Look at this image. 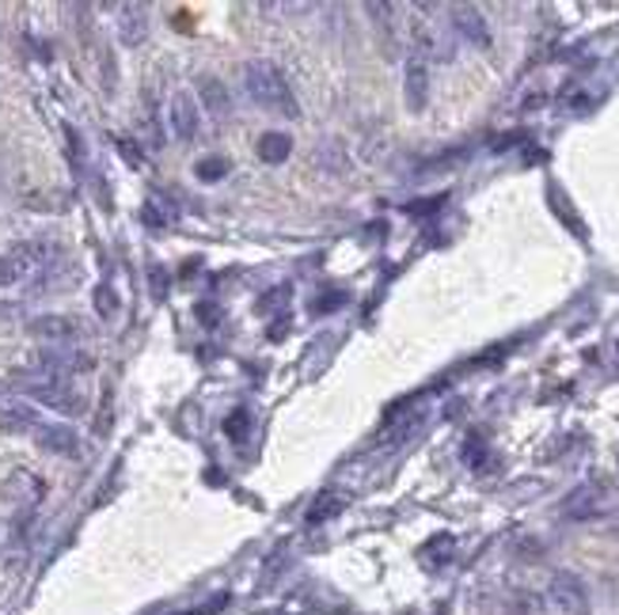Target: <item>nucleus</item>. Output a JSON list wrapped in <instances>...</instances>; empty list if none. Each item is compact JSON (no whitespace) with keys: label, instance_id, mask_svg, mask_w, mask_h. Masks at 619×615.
Instances as JSON below:
<instances>
[{"label":"nucleus","instance_id":"1","mask_svg":"<svg viewBox=\"0 0 619 615\" xmlns=\"http://www.w3.org/2000/svg\"><path fill=\"white\" fill-rule=\"evenodd\" d=\"M243 84H248V95L259 103L270 115H282V118H297L300 115V103L289 87V76L266 58H251L243 66Z\"/></svg>","mask_w":619,"mask_h":615},{"label":"nucleus","instance_id":"2","mask_svg":"<svg viewBox=\"0 0 619 615\" xmlns=\"http://www.w3.org/2000/svg\"><path fill=\"white\" fill-rule=\"evenodd\" d=\"M92 357L84 350H66V346H46L35 350V354L23 362V372L31 377H61V380H73V372H88L92 369Z\"/></svg>","mask_w":619,"mask_h":615},{"label":"nucleus","instance_id":"3","mask_svg":"<svg viewBox=\"0 0 619 615\" xmlns=\"http://www.w3.org/2000/svg\"><path fill=\"white\" fill-rule=\"evenodd\" d=\"M31 395V403H43L58 414H84L88 411V395L73 385V380H61V377H38L31 385H23Z\"/></svg>","mask_w":619,"mask_h":615},{"label":"nucleus","instance_id":"4","mask_svg":"<svg viewBox=\"0 0 619 615\" xmlns=\"http://www.w3.org/2000/svg\"><path fill=\"white\" fill-rule=\"evenodd\" d=\"M608 501H612V490L605 483H582L562 498V517L567 521H593V517L608 513Z\"/></svg>","mask_w":619,"mask_h":615},{"label":"nucleus","instance_id":"5","mask_svg":"<svg viewBox=\"0 0 619 615\" xmlns=\"http://www.w3.org/2000/svg\"><path fill=\"white\" fill-rule=\"evenodd\" d=\"M35 445L50 457H61V460H76L84 452L81 445V434H76L69 422H43L35 429Z\"/></svg>","mask_w":619,"mask_h":615},{"label":"nucleus","instance_id":"6","mask_svg":"<svg viewBox=\"0 0 619 615\" xmlns=\"http://www.w3.org/2000/svg\"><path fill=\"white\" fill-rule=\"evenodd\" d=\"M43 426L38 418V406L31 399H20V395H0V434H35Z\"/></svg>","mask_w":619,"mask_h":615},{"label":"nucleus","instance_id":"7","mask_svg":"<svg viewBox=\"0 0 619 615\" xmlns=\"http://www.w3.org/2000/svg\"><path fill=\"white\" fill-rule=\"evenodd\" d=\"M547 596H551V604L559 612L567 615H585V608H590V593H585V581L578 578V573L562 570L551 578V586H547Z\"/></svg>","mask_w":619,"mask_h":615},{"label":"nucleus","instance_id":"8","mask_svg":"<svg viewBox=\"0 0 619 615\" xmlns=\"http://www.w3.org/2000/svg\"><path fill=\"white\" fill-rule=\"evenodd\" d=\"M27 334L46 346H69V342L81 339V323L73 316H35L27 323Z\"/></svg>","mask_w":619,"mask_h":615},{"label":"nucleus","instance_id":"9","mask_svg":"<svg viewBox=\"0 0 619 615\" xmlns=\"http://www.w3.org/2000/svg\"><path fill=\"white\" fill-rule=\"evenodd\" d=\"M168 126H171V138L190 145L198 133V99L190 92H176L168 103Z\"/></svg>","mask_w":619,"mask_h":615},{"label":"nucleus","instance_id":"10","mask_svg":"<svg viewBox=\"0 0 619 615\" xmlns=\"http://www.w3.org/2000/svg\"><path fill=\"white\" fill-rule=\"evenodd\" d=\"M422 422H426V406H415V411H407V414H392V418L384 422L380 445H384V449H400L407 437H415L418 429H422Z\"/></svg>","mask_w":619,"mask_h":615},{"label":"nucleus","instance_id":"11","mask_svg":"<svg viewBox=\"0 0 619 615\" xmlns=\"http://www.w3.org/2000/svg\"><path fill=\"white\" fill-rule=\"evenodd\" d=\"M148 35V8L145 4H122L118 8V38L126 46H141Z\"/></svg>","mask_w":619,"mask_h":615},{"label":"nucleus","instance_id":"12","mask_svg":"<svg viewBox=\"0 0 619 615\" xmlns=\"http://www.w3.org/2000/svg\"><path fill=\"white\" fill-rule=\"evenodd\" d=\"M403 95H407V107L426 110V99H430V73H426V61L422 58H410L407 61V84H403Z\"/></svg>","mask_w":619,"mask_h":615},{"label":"nucleus","instance_id":"13","mask_svg":"<svg viewBox=\"0 0 619 615\" xmlns=\"http://www.w3.org/2000/svg\"><path fill=\"white\" fill-rule=\"evenodd\" d=\"M452 27L475 46H490V27L475 8H452Z\"/></svg>","mask_w":619,"mask_h":615},{"label":"nucleus","instance_id":"14","mask_svg":"<svg viewBox=\"0 0 619 615\" xmlns=\"http://www.w3.org/2000/svg\"><path fill=\"white\" fill-rule=\"evenodd\" d=\"M456 555V536H449V532H441V536H433V540H426L422 543V551H418V558H422L430 570H441L449 558Z\"/></svg>","mask_w":619,"mask_h":615},{"label":"nucleus","instance_id":"15","mask_svg":"<svg viewBox=\"0 0 619 615\" xmlns=\"http://www.w3.org/2000/svg\"><path fill=\"white\" fill-rule=\"evenodd\" d=\"M289 153H293V138L289 133H263V138H259V159H263V164H285V159H289Z\"/></svg>","mask_w":619,"mask_h":615},{"label":"nucleus","instance_id":"16","mask_svg":"<svg viewBox=\"0 0 619 615\" xmlns=\"http://www.w3.org/2000/svg\"><path fill=\"white\" fill-rule=\"evenodd\" d=\"M202 110H210L213 118L228 115V92L217 76H202Z\"/></svg>","mask_w":619,"mask_h":615},{"label":"nucleus","instance_id":"17","mask_svg":"<svg viewBox=\"0 0 619 615\" xmlns=\"http://www.w3.org/2000/svg\"><path fill=\"white\" fill-rule=\"evenodd\" d=\"M251 426H255V418H251V411H243V406H236L233 414L225 418V434L233 445H243L251 437Z\"/></svg>","mask_w":619,"mask_h":615},{"label":"nucleus","instance_id":"18","mask_svg":"<svg viewBox=\"0 0 619 615\" xmlns=\"http://www.w3.org/2000/svg\"><path fill=\"white\" fill-rule=\"evenodd\" d=\"M505 615H544V596L536 593H513L510 601H505Z\"/></svg>","mask_w":619,"mask_h":615},{"label":"nucleus","instance_id":"19","mask_svg":"<svg viewBox=\"0 0 619 615\" xmlns=\"http://www.w3.org/2000/svg\"><path fill=\"white\" fill-rule=\"evenodd\" d=\"M23 274H27V262H23V251H15V255H0V289L15 285Z\"/></svg>","mask_w":619,"mask_h":615},{"label":"nucleus","instance_id":"20","mask_svg":"<svg viewBox=\"0 0 619 615\" xmlns=\"http://www.w3.org/2000/svg\"><path fill=\"white\" fill-rule=\"evenodd\" d=\"M335 513H343V498H338V494H320V498H316V506L308 509V521L320 524V521H328V517H335Z\"/></svg>","mask_w":619,"mask_h":615},{"label":"nucleus","instance_id":"21","mask_svg":"<svg viewBox=\"0 0 619 615\" xmlns=\"http://www.w3.org/2000/svg\"><path fill=\"white\" fill-rule=\"evenodd\" d=\"M225 172H228L225 156H205V159H198V164H194V175L202 182H221V179H225Z\"/></svg>","mask_w":619,"mask_h":615},{"label":"nucleus","instance_id":"22","mask_svg":"<svg viewBox=\"0 0 619 615\" xmlns=\"http://www.w3.org/2000/svg\"><path fill=\"white\" fill-rule=\"evenodd\" d=\"M92 305L95 311H99L103 319H110L118 311V293H115V285L110 282H103V285H95V293H92Z\"/></svg>","mask_w":619,"mask_h":615},{"label":"nucleus","instance_id":"23","mask_svg":"<svg viewBox=\"0 0 619 615\" xmlns=\"http://www.w3.org/2000/svg\"><path fill=\"white\" fill-rule=\"evenodd\" d=\"M148 289H153V300L168 297V270H164L160 262H153V267H148Z\"/></svg>","mask_w":619,"mask_h":615},{"label":"nucleus","instance_id":"24","mask_svg":"<svg viewBox=\"0 0 619 615\" xmlns=\"http://www.w3.org/2000/svg\"><path fill=\"white\" fill-rule=\"evenodd\" d=\"M198 319H205V327H217L221 311L213 308V305H198Z\"/></svg>","mask_w":619,"mask_h":615},{"label":"nucleus","instance_id":"25","mask_svg":"<svg viewBox=\"0 0 619 615\" xmlns=\"http://www.w3.org/2000/svg\"><path fill=\"white\" fill-rule=\"evenodd\" d=\"M118 149H122V156L130 159V164H141V159H145V156H141L138 149H133V145H130V141H126V138H118Z\"/></svg>","mask_w":619,"mask_h":615},{"label":"nucleus","instance_id":"26","mask_svg":"<svg viewBox=\"0 0 619 615\" xmlns=\"http://www.w3.org/2000/svg\"><path fill=\"white\" fill-rule=\"evenodd\" d=\"M285 293H289V289H285V285H282V289H274V297H270V300H259V311L277 308V305H282V300H285Z\"/></svg>","mask_w":619,"mask_h":615},{"label":"nucleus","instance_id":"27","mask_svg":"<svg viewBox=\"0 0 619 615\" xmlns=\"http://www.w3.org/2000/svg\"><path fill=\"white\" fill-rule=\"evenodd\" d=\"M343 300H346L343 293H338V297H331V300H323V297H320V300H316L312 308H316V311H331V308H338V305H343Z\"/></svg>","mask_w":619,"mask_h":615},{"label":"nucleus","instance_id":"28","mask_svg":"<svg viewBox=\"0 0 619 615\" xmlns=\"http://www.w3.org/2000/svg\"><path fill=\"white\" fill-rule=\"evenodd\" d=\"M221 604H225V596H217V601H213L210 608H194V612H182V615H213V612L221 608Z\"/></svg>","mask_w":619,"mask_h":615},{"label":"nucleus","instance_id":"29","mask_svg":"<svg viewBox=\"0 0 619 615\" xmlns=\"http://www.w3.org/2000/svg\"><path fill=\"white\" fill-rule=\"evenodd\" d=\"M20 316V305H0V323H4V319H15Z\"/></svg>","mask_w":619,"mask_h":615},{"label":"nucleus","instance_id":"30","mask_svg":"<svg viewBox=\"0 0 619 615\" xmlns=\"http://www.w3.org/2000/svg\"><path fill=\"white\" fill-rule=\"evenodd\" d=\"M4 388H8V385H0V391H4Z\"/></svg>","mask_w":619,"mask_h":615}]
</instances>
